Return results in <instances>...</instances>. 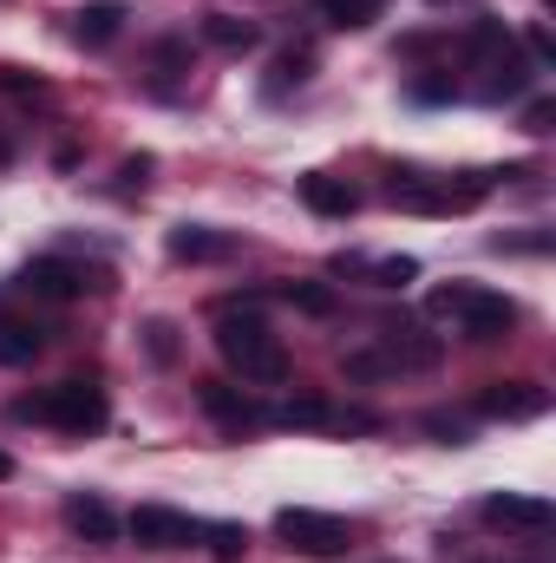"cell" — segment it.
<instances>
[{
    "label": "cell",
    "mask_w": 556,
    "mask_h": 563,
    "mask_svg": "<svg viewBox=\"0 0 556 563\" xmlns=\"http://www.w3.org/2000/svg\"><path fill=\"white\" fill-rule=\"evenodd\" d=\"M216 354H223V367L230 374H243L249 387H281L288 380V347L276 341V328L263 321V314H236V308H223V321H216Z\"/></svg>",
    "instance_id": "6da1fadb"
},
{
    "label": "cell",
    "mask_w": 556,
    "mask_h": 563,
    "mask_svg": "<svg viewBox=\"0 0 556 563\" xmlns=\"http://www.w3.org/2000/svg\"><path fill=\"white\" fill-rule=\"evenodd\" d=\"M425 314L432 321H452L465 341H504L518 328V301L504 288H485V282H445L425 295Z\"/></svg>",
    "instance_id": "7a4b0ae2"
},
{
    "label": "cell",
    "mask_w": 556,
    "mask_h": 563,
    "mask_svg": "<svg viewBox=\"0 0 556 563\" xmlns=\"http://www.w3.org/2000/svg\"><path fill=\"white\" fill-rule=\"evenodd\" d=\"M13 420L53 426V432H73V439H92L112 426V400L99 380H59V387H40V394H20L13 400Z\"/></svg>",
    "instance_id": "3957f363"
},
{
    "label": "cell",
    "mask_w": 556,
    "mask_h": 563,
    "mask_svg": "<svg viewBox=\"0 0 556 563\" xmlns=\"http://www.w3.org/2000/svg\"><path fill=\"white\" fill-rule=\"evenodd\" d=\"M465 59H471V73H478L471 99H485V106L518 99V92L531 86V59L518 53V40L504 33V20H478V26L465 33Z\"/></svg>",
    "instance_id": "277c9868"
},
{
    "label": "cell",
    "mask_w": 556,
    "mask_h": 563,
    "mask_svg": "<svg viewBox=\"0 0 556 563\" xmlns=\"http://www.w3.org/2000/svg\"><path fill=\"white\" fill-rule=\"evenodd\" d=\"M498 170H458V177H419V170H393V203L419 210V217H458L478 210L491 197Z\"/></svg>",
    "instance_id": "5b68a950"
},
{
    "label": "cell",
    "mask_w": 556,
    "mask_h": 563,
    "mask_svg": "<svg viewBox=\"0 0 556 563\" xmlns=\"http://www.w3.org/2000/svg\"><path fill=\"white\" fill-rule=\"evenodd\" d=\"M276 538H281V551H294V558H341L354 544V525L334 518V511H314V505H281Z\"/></svg>",
    "instance_id": "8992f818"
},
{
    "label": "cell",
    "mask_w": 556,
    "mask_h": 563,
    "mask_svg": "<svg viewBox=\"0 0 556 563\" xmlns=\"http://www.w3.org/2000/svg\"><path fill=\"white\" fill-rule=\"evenodd\" d=\"M20 288L40 295V301H79V295H105L112 276H105L99 263H79V256H33L26 276H20Z\"/></svg>",
    "instance_id": "52a82bcc"
},
{
    "label": "cell",
    "mask_w": 556,
    "mask_h": 563,
    "mask_svg": "<svg viewBox=\"0 0 556 563\" xmlns=\"http://www.w3.org/2000/svg\"><path fill=\"white\" fill-rule=\"evenodd\" d=\"M125 531H132L138 551H190L197 531H203V518H190V511H177V505H138V511L125 518Z\"/></svg>",
    "instance_id": "ba28073f"
},
{
    "label": "cell",
    "mask_w": 556,
    "mask_h": 563,
    "mask_svg": "<svg viewBox=\"0 0 556 563\" xmlns=\"http://www.w3.org/2000/svg\"><path fill=\"white\" fill-rule=\"evenodd\" d=\"M471 413L478 420H544L551 413V387H537V380H485Z\"/></svg>",
    "instance_id": "9c48e42d"
},
{
    "label": "cell",
    "mask_w": 556,
    "mask_h": 563,
    "mask_svg": "<svg viewBox=\"0 0 556 563\" xmlns=\"http://www.w3.org/2000/svg\"><path fill=\"white\" fill-rule=\"evenodd\" d=\"M478 518L485 525H498V531H551V498H531V492H485L478 498Z\"/></svg>",
    "instance_id": "30bf717a"
},
{
    "label": "cell",
    "mask_w": 556,
    "mask_h": 563,
    "mask_svg": "<svg viewBox=\"0 0 556 563\" xmlns=\"http://www.w3.org/2000/svg\"><path fill=\"white\" fill-rule=\"evenodd\" d=\"M164 250H170V263H230L243 243L230 230H210V223H177L164 236Z\"/></svg>",
    "instance_id": "8fae6325"
},
{
    "label": "cell",
    "mask_w": 556,
    "mask_h": 563,
    "mask_svg": "<svg viewBox=\"0 0 556 563\" xmlns=\"http://www.w3.org/2000/svg\"><path fill=\"white\" fill-rule=\"evenodd\" d=\"M197 400H203V413L216 426H230V432H249V426H263V407L243 394V387H230V380H197Z\"/></svg>",
    "instance_id": "7c38bea8"
},
{
    "label": "cell",
    "mask_w": 556,
    "mask_h": 563,
    "mask_svg": "<svg viewBox=\"0 0 556 563\" xmlns=\"http://www.w3.org/2000/svg\"><path fill=\"white\" fill-rule=\"evenodd\" d=\"M294 190H301V203L314 210V217H354L360 210V190L347 184V177H327V170H308V177H294Z\"/></svg>",
    "instance_id": "4fadbf2b"
},
{
    "label": "cell",
    "mask_w": 556,
    "mask_h": 563,
    "mask_svg": "<svg viewBox=\"0 0 556 563\" xmlns=\"http://www.w3.org/2000/svg\"><path fill=\"white\" fill-rule=\"evenodd\" d=\"M66 531L73 538H86V544H112L119 538V518H112V505L99 498V492H66Z\"/></svg>",
    "instance_id": "5bb4252c"
},
{
    "label": "cell",
    "mask_w": 556,
    "mask_h": 563,
    "mask_svg": "<svg viewBox=\"0 0 556 563\" xmlns=\"http://www.w3.org/2000/svg\"><path fill=\"white\" fill-rule=\"evenodd\" d=\"M119 33H125V0H86L73 13V46H86V53L112 46Z\"/></svg>",
    "instance_id": "9a60e30c"
},
{
    "label": "cell",
    "mask_w": 556,
    "mask_h": 563,
    "mask_svg": "<svg viewBox=\"0 0 556 563\" xmlns=\"http://www.w3.org/2000/svg\"><path fill=\"white\" fill-rule=\"evenodd\" d=\"M40 354H46V328L26 321V314H13V308L0 301V367H26V361H40Z\"/></svg>",
    "instance_id": "2e32d148"
},
{
    "label": "cell",
    "mask_w": 556,
    "mask_h": 563,
    "mask_svg": "<svg viewBox=\"0 0 556 563\" xmlns=\"http://www.w3.org/2000/svg\"><path fill=\"white\" fill-rule=\"evenodd\" d=\"M190 73V40H157L151 46V92H177V79Z\"/></svg>",
    "instance_id": "e0dca14e"
},
{
    "label": "cell",
    "mask_w": 556,
    "mask_h": 563,
    "mask_svg": "<svg viewBox=\"0 0 556 563\" xmlns=\"http://www.w3.org/2000/svg\"><path fill=\"white\" fill-rule=\"evenodd\" d=\"M314 13L327 26H341V33H360V26H374L387 13V0H314Z\"/></svg>",
    "instance_id": "ac0fdd59"
},
{
    "label": "cell",
    "mask_w": 556,
    "mask_h": 563,
    "mask_svg": "<svg viewBox=\"0 0 556 563\" xmlns=\"http://www.w3.org/2000/svg\"><path fill=\"white\" fill-rule=\"evenodd\" d=\"M263 426H334V407L327 400H281V407H263Z\"/></svg>",
    "instance_id": "d6986e66"
},
{
    "label": "cell",
    "mask_w": 556,
    "mask_h": 563,
    "mask_svg": "<svg viewBox=\"0 0 556 563\" xmlns=\"http://www.w3.org/2000/svg\"><path fill=\"white\" fill-rule=\"evenodd\" d=\"M203 40L223 46V53H249V46H256V26L236 20V13H210V20H203Z\"/></svg>",
    "instance_id": "ffe728a7"
},
{
    "label": "cell",
    "mask_w": 556,
    "mask_h": 563,
    "mask_svg": "<svg viewBox=\"0 0 556 563\" xmlns=\"http://www.w3.org/2000/svg\"><path fill=\"white\" fill-rule=\"evenodd\" d=\"M276 295L288 308H301V314H334V308H341L327 282H276Z\"/></svg>",
    "instance_id": "44dd1931"
},
{
    "label": "cell",
    "mask_w": 556,
    "mask_h": 563,
    "mask_svg": "<svg viewBox=\"0 0 556 563\" xmlns=\"http://www.w3.org/2000/svg\"><path fill=\"white\" fill-rule=\"evenodd\" d=\"M197 538L210 544V558H216V563H236L243 551H249V531H243V525H203Z\"/></svg>",
    "instance_id": "7402d4cb"
},
{
    "label": "cell",
    "mask_w": 556,
    "mask_h": 563,
    "mask_svg": "<svg viewBox=\"0 0 556 563\" xmlns=\"http://www.w3.org/2000/svg\"><path fill=\"white\" fill-rule=\"evenodd\" d=\"M425 432H432L438 445H471V420H465V413H425Z\"/></svg>",
    "instance_id": "603a6c76"
},
{
    "label": "cell",
    "mask_w": 556,
    "mask_h": 563,
    "mask_svg": "<svg viewBox=\"0 0 556 563\" xmlns=\"http://www.w3.org/2000/svg\"><path fill=\"white\" fill-rule=\"evenodd\" d=\"M314 73V53H281L276 59V79H269V92H288V86H301Z\"/></svg>",
    "instance_id": "cb8c5ba5"
},
{
    "label": "cell",
    "mask_w": 556,
    "mask_h": 563,
    "mask_svg": "<svg viewBox=\"0 0 556 563\" xmlns=\"http://www.w3.org/2000/svg\"><path fill=\"white\" fill-rule=\"evenodd\" d=\"M413 276H419L413 256H387V263H374V282H380V288H407Z\"/></svg>",
    "instance_id": "d4e9b609"
},
{
    "label": "cell",
    "mask_w": 556,
    "mask_h": 563,
    "mask_svg": "<svg viewBox=\"0 0 556 563\" xmlns=\"http://www.w3.org/2000/svg\"><path fill=\"white\" fill-rule=\"evenodd\" d=\"M144 177H151V157H125V164H119V190H144Z\"/></svg>",
    "instance_id": "484cf974"
},
{
    "label": "cell",
    "mask_w": 556,
    "mask_h": 563,
    "mask_svg": "<svg viewBox=\"0 0 556 563\" xmlns=\"http://www.w3.org/2000/svg\"><path fill=\"white\" fill-rule=\"evenodd\" d=\"M524 132H556V106H551V99H531V112H524Z\"/></svg>",
    "instance_id": "4316f807"
},
{
    "label": "cell",
    "mask_w": 556,
    "mask_h": 563,
    "mask_svg": "<svg viewBox=\"0 0 556 563\" xmlns=\"http://www.w3.org/2000/svg\"><path fill=\"white\" fill-rule=\"evenodd\" d=\"M144 334H151V354H157V361H170V354H177V341H170L177 328H170V321H151Z\"/></svg>",
    "instance_id": "83f0119b"
},
{
    "label": "cell",
    "mask_w": 556,
    "mask_h": 563,
    "mask_svg": "<svg viewBox=\"0 0 556 563\" xmlns=\"http://www.w3.org/2000/svg\"><path fill=\"white\" fill-rule=\"evenodd\" d=\"M0 478H13V459H7V452H0Z\"/></svg>",
    "instance_id": "f1b7e54d"
},
{
    "label": "cell",
    "mask_w": 556,
    "mask_h": 563,
    "mask_svg": "<svg viewBox=\"0 0 556 563\" xmlns=\"http://www.w3.org/2000/svg\"><path fill=\"white\" fill-rule=\"evenodd\" d=\"M0 164H13V144H7V139H0Z\"/></svg>",
    "instance_id": "f546056e"
}]
</instances>
